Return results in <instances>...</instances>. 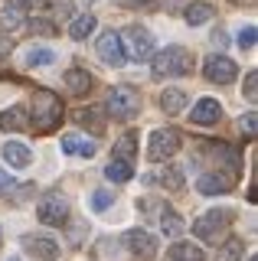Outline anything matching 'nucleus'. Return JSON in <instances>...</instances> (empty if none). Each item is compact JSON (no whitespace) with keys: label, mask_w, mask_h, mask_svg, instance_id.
<instances>
[{"label":"nucleus","mask_w":258,"mask_h":261,"mask_svg":"<svg viewBox=\"0 0 258 261\" xmlns=\"http://www.w3.org/2000/svg\"><path fill=\"white\" fill-rule=\"evenodd\" d=\"M141 111V95L138 88L131 85H115L108 92V101H105V114H111L115 121H127Z\"/></svg>","instance_id":"20e7f679"},{"label":"nucleus","mask_w":258,"mask_h":261,"mask_svg":"<svg viewBox=\"0 0 258 261\" xmlns=\"http://www.w3.org/2000/svg\"><path fill=\"white\" fill-rule=\"evenodd\" d=\"M121 39L127 43V49H131V56H134L138 62H147L150 56H154V49H157V46H154V36H150L144 27H127Z\"/></svg>","instance_id":"9d476101"},{"label":"nucleus","mask_w":258,"mask_h":261,"mask_svg":"<svg viewBox=\"0 0 258 261\" xmlns=\"http://www.w3.org/2000/svg\"><path fill=\"white\" fill-rule=\"evenodd\" d=\"M72 121L82 124L85 130H92V134H101L105 130V111L101 108H79V111H72Z\"/></svg>","instance_id":"a211bd4d"},{"label":"nucleus","mask_w":258,"mask_h":261,"mask_svg":"<svg viewBox=\"0 0 258 261\" xmlns=\"http://www.w3.org/2000/svg\"><path fill=\"white\" fill-rule=\"evenodd\" d=\"M248 261H258V258H255V255H252V258H248Z\"/></svg>","instance_id":"58836bf2"},{"label":"nucleus","mask_w":258,"mask_h":261,"mask_svg":"<svg viewBox=\"0 0 258 261\" xmlns=\"http://www.w3.org/2000/svg\"><path fill=\"white\" fill-rule=\"evenodd\" d=\"M105 176H108L111 183H127V179H134V163L121 160V157H111V163L105 167Z\"/></svg>","instance_id":"4be33fe9"},{"label":"nucleus","mask_w":258,"mask_h":261,"mask_svg":"<svg viewBox=\"0 0 258 261\" xmlns=\"http://www.w3.org/2000/svg\"><path fill=\"white\" fill-rule=\"evenodd\" d=\"M10 53H13V39L7 33H0V59H7Z\"/></svg>","instance_id":"c9c22d12"},{"label":"nucleus","mask_w":258,"mask_h":261,"mask_svg":"<svg viewBox=\"0 0 258 261\" xmlns=\"http://www.w3.org/2000/svg\"><path fill=\"white\" fill-rule=\"evenodd\" d=\"M30 7H33V0H4V7H0V27L17 30L20 23H27Z\"/></svg>","instance_id":"f8f14e48"},{"label":"nucleus","mask_w":258,"mask_h":261,"mask_svg":"<svg viewBox=\"0 0 258 261\" xmlns=\"http://www.w3.org/2000/svg\"><path fill=\"white\" fill-rule=\"evenodd\" d=\"M160 183H164V190H183V167L180 163H167L164 173H160Z\"/></svg>","instance_id":"cd10ccee"},{"label":"nucleus","mask_w":258,"mask_h":261,"mask_svg":"<svg viewBox=\"0 0 258 261\" xmlns=\"http://www.w3.org/2000/svg\"><path fill=\"white\" fill-rule=\"evenodd\" d=\"M0 242H4V239H0Z\"/></svg>","instance_id":"a19ab883"},{"label":"nucleus","mask_w":258,"mask_h":261,"mask_svg":"<svg viewBox=\"0 0 258 261\" xmlns=\"http://www.w3.org/2000/svg\"><path fill=\"white\" fill-rule=\"evenodd\" d=\"M0 127H4V130H27L30 127L27 108H23V105H10V108H4V111H0Z\"/></svg>","instance_id":"6ab92c4d"},{"label":"nucleus","mask_w":258,"mask_h":261,"mask_svg":"<svg viewBox=\"0 0 258 261\" xmlns=\"http://www.w3.org/2000/svg\"><path fill=\"white\" fill-rule=\"evenodd\" d=\"M229 225H232V212L229 209H209V212H203V216H196L193 235H196L199 242L216 245L225 232H229Z\"/></svg>","instance_id":"7ed1b4c3"},{"label":"nucleus","mask_w":258,"mask_h":261,"mask_svg":"<svg viewBox=\"0 0 258 261\" xmlns=\"http://www.w3.org/2000/svg\"><path fill=\"white\" fill-rule=\"evenodd\" d=\"M255 39H258V30L255 27H245L236 36V43H239V49H255Z\"/></svg>","instance_id":"473e14b6"},{"label":"nucleus","mask_w":258,"mask_h":261,"mask_svg":"<svg viewBox=\"0 0 258 261\" xmlns=\"http://www.w3.org/2000/svg\"><path fill=\"white\" fill-rule=\"evenodd\" d=\"M213 13H216V7H209V4H203V0H196V4H190L187 10H183V20H187L190 27H203V23L213 20Z\"/></svg>","instance_id":"5701e85b"},{"label":"nucleus","mask_w":258,"mask_h":261,"mask_svg":"<svg viewBox=\"0 0 258 261\" xmlns=\"http://www.w3.org/2000/svg\"><path fill=\"white\" fill-rule=\"evenodd\" d=\"M62 114H66V108H62V98L46 92V88H39V92H33V105H30L27 118H30V127L36 130V134H49V130L59 127Z\"/></svg>","instance_id":"f257e3e1"},{"label":"nucleus","mask_w":258,"mask_h":261,"mask_svg":"<svg viewBox=\"0 0 258 261\" xmlns=\"http://www.w3.org/2000/svg\"><path fill=\"white\" fill-rule=\"evenodd\" d=\"M150 0H118V7H124V10H134V7H147Z\"/></svg>","instance_id":"e433bc0d"},{"label":"nucleus","mask_w":258,"mask_h":261,"mask_svg":"<svg viewBox=\"0 0 258 261\" xmlns=\"http://www.w3.org/2000/svg\"><path fill=\"white\" fill-rule=\"evenodd\" d=\"M30 33H36V36H59V27H56L53 20H43V16H30Z\"/></svg>","instance_id":"c756f323"},{"label":"nucleus","mask_w":258,"mask_h":261,"mask_svg":"<svg viewBox=\"0 0 258 261\" xmlns=\"http://www.w3.org/2000/svg\"><path fill=\"white\" fill-rule=\"evenodd\" d=\"M66 85H69V92L72 95H85V92H92V75H88L85 69H69L66 72Z\"/></svg>","instance_id":"b1692460"},{"label":"nucleus","mask_w":258,"mask_h":261,"mask_svg":"<svg viewBox=\"0 0 258 261\" xmlns=\"http://www.w3.org/2000/svg\"><path fill=\"white\" fill-rule=\"evenodd\" d=\"M157 219H160V228H164V235H170V239H176V235L183 232V219L176 216L173 206H167V202H157Z\"/></svg>","instance_id":"f3484780"},{"label":"nucleus","mask_w":258,"mask_h":261,"mask_svg":"<svg viewBox=\"0 0 258 261\" xmlns=\"http://www.w3.org/2000/svg\"><path fill=\"white\" fill-rule=\"evenodd\" d=\"M236 7H255V0H232Z\"/></svg>","instance_id":"4c0bfd02"},{"label":"nucleus","mask_w":258,"mask_h":261,"mask_svg":"<svg viewBox=\"0 0 258 261\" xmlns=\"http://www.w3.org/2000/svg\"><path fill=\"white\" fill-rule=\"evenodd\" d=\"M203 75L206 82H216V85H229L239 75V65L229 59V56H209L203 62Z\"/></svg>","instance_id":"1a4fd4ad"},{"label":"nucleus","mask_w":258,"mask_h":261,"mask_svg":"<svg viewBox=\"0 0 258 261\" xmlns=\"http://www.w3.org/2000/svg\"><path fill=\"white\" fill-rule=\"evenodd\" d=\"M92 30H95V16H92V13H85V16H79V20H72L69 36L75 39V43H82V39L92 36Z\"/></svg>","instance_id":"bb28decb"},{"label":"nucleus","mask_w":258,"mask_h":261,"mask_svg":"<svg viewBox=\"0 0 258 261\" xmlns=\"http://www.w3.org/2000/svg\"><path fill=\"white\" fill-rule=\"evenodd\" d=\"M124 248L138 261H150L157 255V239L147 232V228H127L124 232Z\"/></svg>","instance_id":"6e6552de"},{"label":"nucleus","mask_w":258,"mask_h":261,"mask_svg":"<svg viewBox=\"0 0 258 261\" xmlns=\"http://www.w3.org/2000/svg\"><path fill=\"white\" fill-rule=\"evenodd\" d=\"M160 108H164V114L187 111V92H183V88H164V95H160Z\"/></svg>","instance_id":"412c9836"},{"label":"nucleus","mask_w":258,"mask_h":261,"mask_svg":"<svg viewBox=\"0 0 258 261\" xmlns=\"http://www.w3.org/2000/svg\"><path fill=\"white\" fill-rule=\"evenodd\" d=\"M167 258H170V261H206L203 248L193 245V242H173L170 251H167Z\"/></svg>","instance_id":"aec40b11"},{"label":"nucleus","mask_w":258,"mask_h":261,"mask_svg":"<svg viewBox=\"0 0 258 261\" xmlns=\"http://www.w3.org/2000/svg\"><path fill=\"white\" fill-rule=\"evenodd\" d=\"M95 141H85L82 134H62V153L69 157H95Z\"/></svg>","instance_id":"dca6fc26"},{"label":"nucleus","mask_w":258,"mask_h":261,"mask_svg":"<svg viewBox=\"0 0 258 261\" xmlns=\"http://www.w3.org/2000/svg\"><path fill=\"white\" fill-rule=\"evenodd\" d=\"M111 153H115V157H121V160H134V157H138V130H127V134H121Z\"/></svg>","instance_id":"393cba45"},{"label":"nucleus","mask_w":258,"mask_h":261,"mask_svg":"<svg viewBox=\"0 0 258 261\" xmlns=\"http://www.w3.org/2000/svg\"><path fill=\"white\" fill-rule=\"evenodd\" d=\"M242 251H245L242 239H229V242H222L219 251H216V261H242Z\"/></svg>","instance_id":"c85d7f7f"},{"label":"nucleus","mask_w":258,"mask_h":261,"mask_svg":"<svg viewBox=\"0 0 258 261\" xmlns=\"http://www.w3.org/2000/svg\"><path fill=\"white\" fill-rule=\"evenodd\" d=\"M56 62V53L53 49H43V46H30L27 49V65H33V69H46V65Z\"/></svg>","instance_id":"a878e982"},{"label":"nucleus","mask_w":258,"mask_h":261,"mask_svg":"<svg viewBox=\"0 0 258 261\" xmlns=\"http://www.w3.org/2000/svg\"><path fill=\"white\" fill-rule=\"evenodd\" d=\"M239 127H242V134H245V137H255L258 134V114L255 111H245V118L239 121Z\"/></svg>","instance_id":"7c9ffc66"},{"label":"nucleus","mask_w":258,"mask_h":261,"mask_svg":"<svg viewBox=\"0 0 258 261\" xmlns=\"http://www.w3.org/2000/svg\"><path fill=\"white\" fill-rule=\"evenodd\" d=\"M36 219L43 225H53V228L66 225L69 222V199L62 193H46L36 206Z\"/></svg>","instance_id":"39448f33"},{"label":"nucleus","mask_w":258,"mask_h":261,"mask_svg":"<svg viewBox=\"0 0 258 261\" xmlns=\"http://www.w3.org/2000/svg\"><path fill=\"white\" fill-rule=\"evenodd\" d=\"M0 157H4V163H10L13 170H27L30 163H33V153H30V147H23V144H17V141L4 144Z\"/></svg>","instance_id":"2eb2a0df"},{"label":"nucleus","mask_w":258,"mask_h":261,"mask_svg":"<svg viewBox=\"0 0 258 261\" xmlns=\"http://www.w3.org/2000/svg\"><path fill=\"white\" fill-rule=\"evenodd\" d=\"M258 72L252 69V72H248V75H245V88H242V92H245V98H248V101H255V98H258Z\"/></svg>","instance_id":"72a5a7b5"},{"label":"nucleus","mask_w":258,"mask_h":261,"mask_svg":"<svg viewBox=\"0 0 258 261\" xmlns=\"http://www.w3.org/2000/svg\"><path fill=\"white\" fill-rule=\"evenodd\" d=\"M111 202H115V196H111V190H98V193L92 196V209H95V212H105V209L111 206Z\"/></svg>","instance_id":"2f4dec72"},{"label":"nucleus","mask_w":258,"mask_h":261,"mask_svg":"<svg viewBox=\"0 0 258 261\" xmlns=\"http://www.w3.org/2000/svg\"><path fill=\"white\" fill-rule=\"evenodd\" d=\"M95 49H98V59L105 65H111V69H121V65L127 62V53H124V39H121V33H101L98 43H95Z\"/></svg>","instance_id":"0eeeda50"},{"label":"nucleus","mask_w":258,"mask_h":261,"mask_svg":"<svg viewBox=\"0 0 258 261\" xmlns=\"http://www.w3.org/2000/svg\"><path fill=\"white\" fill-rule=\"evenodd\" d=\"M17 190V179H13L7 170H0V196H7V193H13Z\"/></svg>","instance_id":"f704fd0d"},{"label":"nucleus","mask_w":258,"mask_h":261,"mask_svg":"<svg viewBox=\"0 0 258 261\" xmlns=\"http://www.w3.org/2000/svg\"><path fill=\"white\" fill-rule=\"evenodd\" d=\"M219 118H222V105L216 101V98H199V101L193 105V111H190V121H193V124H199V127L216 124Z\"/></svg>","instance_id":"ddd939ff"},{"label":"nucleus","mask_w":258,"mask_h":261,"mask_svg":"<svg viewBox=\"0 0 258 261\" xmlns=\"http://www.w3.org/2000/svg\"><path fill=\"white\" fill-rule=\"evenodd\" d=\"M183 147V137H180V130L176 127H160L150 134V147H147V153H150V160H170L176 150Z\"/></svg>","instance_id":"423d86ee"},{"label":"nucleus","mask_w":258,"mask_h":261,"mask_svg":"<svg viewBox=\"0 0 258 261\" xmlns=\"http://www.w3.org/2000/svg\"><path fill=\"white\" fill-rule=\"evenodd\" d=\"M190 72H193V56L183 46H167L160 53L154 49V56H150V75L154 79H180Z\"/></svg>","instance_id":"f03ea898"},{"label":"nucleus","mask_w":258,"mask_h":261,"mask_svg":"<svg viewBox=\"0 0 258 261\" xmlns=\"http://www.w3.org/2000/svg\"><path fill=\"white\" fill-rule=\"evenodd\" d=\"M23 248H27L33 258H39V261H56L59 251H62L59 242L49 239V235H27V239H23Z\"/></svg>","instance_id":"9b49d317"},{"label":"nucleus","mask_w":258,"mask_h":261,"mask_svg":"<svg viewBox=\"0 0 258 261\" xmlns=\"http://www.w3.org/2000/svg\"><path fill=\"white\" fill-rule=\"evenodd\" d=\"M196 190L203 196H222L232 190V176H222V173H203L196 179Z\"/></svg>","instance_id":"4468645a"},{"label":"nucleus","mask_w":258,"mask_h":261,"mask_svg":"<svg viewBox=\"0 0 258 261\" xmlns=\"http://www.w3.org/2000/svg\"><path fill=\"white\" fill-rule=\"evenodd\" d=\"M10 261H20V258H10Z\"/></svg>","instance_id":"ea45409f"}]
</instances>
